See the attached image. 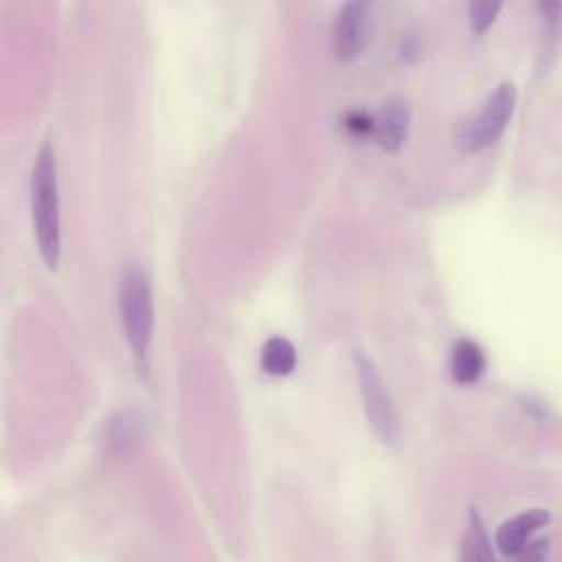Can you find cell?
<instances>
[{"label":"cell","mask_w":562,"mask_h":562,"mask_svg":"<svg viewBox=\"0 0 562 562\" xmlns=\"http://www.w3.org/2000/svg\"><path fill=\"white\" fill-rule=\"evenodd\" d=\"M31 215L37 237V248L44 263L55 270L61 252V222H59V187L57 165L48 140L37 149L31 171Z\"/></svg>","instance_id":"cell-1"},{"label":"cell","mask_w":562,"mask_h":562,"mask_svg":"<svg viewBox=\"0 0 562 562\" xmlns=\"http://www.w3.org/2000/svg\"><path fill=\"white\" fill-rule=\"evenodd\" d=\"M119 307L127 345L132 347L134 358L143 362L154 334V294L149 277L143 268L130 266L123 272Z\"/></svg>","instance_id":"cell-2"},{"label":"cell","mask_w":562,"mask_h":562,"mask_svg":"<svg viewBox=\"0 0 562 562\" xmlns=\"http://www.w3.org/2000/svg\"><path fill=\"white\" fill-rule=\"evenodd\" d=\"M356 362V371H358V382H360V395H362V404H364V415L375 432V437L384 443V446H397L400 437H402V428H400V419H397V411L393 404V397L375 367V362L371 360L369 353L364 351H356L353 356Z\"/></svg>","instance_id":"cell-3"},{"label":"cell","mask_w":562,"mask_h":562,"mask_svg":"<svg viewBox=\"0 0 562 562\" xmlns=\"http://www.w3.org/2000/svg\"><path fill=\"white\" fill-rule=\"evenodd\" d=\"M514 105H516L514 83L512 81L498 83L494 92L487 94L481 110L470 121L463 123L459 132V145L468 151H481L494 145L503 136L514 114Z\"/></svg>","instance_id":"cell-4"},{"label":"cell","mask_w":562,"mask_h":562,"mask_svg":"<svg viewBox=\"0 0 562 562\" xmlns=\"http://www.w3.org/2000/svg\"><path fill=\"white\" fill-rule=\"evenodd\" d=\"M369 29V4L367 2H345L336 15L331 48L338 59H356L367 44Z\"/></svg>","instance_id":"cell-5"},{"label":"cell","mask_w":562,"mask_h":562,"mask_svg":"<svg viewBox=\"0 0 562 562\" xmlns=\"http://www.w3.org/2000/svg\"><path fill=\"white\" fill-rule=\"evenodd\" d=\"M411 125V105L402 97H389L373 116V136L386 149L395 151L406 140Z\"/></svg>","instance_id":"cell-6"},{"label":"cell","mask_w":562,"mask_h":562,"mask_svg":"<svg viewBox=\"0 0 562 562\" xmlns=\"http://www.w3.org/2000/svg\"><path fill=\"white\" fill-rule=\"evenodd\" d=\"M149 435V424L143 411L121 408L114 413L108 426V446L114 454L127 457L136 452Z\"/></svg>","instance_id":"cell-7"},{"label":"cell","mask_w":562,"mask_h":562,"mask_svg":"<svg viewBox=\"0 0 562 562\" xmlns=\"http://www.w3.org/2000/svg\"><path fill=\"white\" fill-rule=\"evenodd\" d=\"M551 520L549 512L544 509H527L509 520H505L498 531H496V547L501 549L503 555H520L525 551V547L529 544L531 536L542 529L547 522Z\"/></svg>","instance_id":"cell-8"},{"label":"cell","mask_w":562,"mask_h":562,"mask_svg":"<svg viewBox=\"0 0 562 562\" xmlns=\"http://www.w3.org/2000/svg\"><path fill=\"white\" fill-rule=\"evenodd\" d=\"M483 371H485L483 349L470 338H459L450 353L452 378L461 384H472L483 375Z\"/></svg>","instance_id":"cell-9"},{"label":"cell","mask_w":562,"mask_h":562,"mask_svg":"<svg viewBox=\"0 0 562 562\" xmlns=\"http://www.w3.org/2000/svg\"><path fill=\"white\" fill-rule=\"evenodd\" d=\"M261 369L270 375H288L296 367V349L283 336H272L261 349Z\"/></svg>","instance_id":"cell-10"},{"label":"cell","mask_w":562,"mask_h":562,"mask_svg":"<svg viewBox=\"0 0 562 562\" xmlns=\"http://www.w3.org/2000/svg\"><path fill=\"white\" fill-rule=\"evenodd\" d=\"M463 560H492V547H490V538L485 531V525L479 516V512L472 507L470 509V518H468V531L463 538V551H461Z\"/></svg>","instance_id":"cell-11"},{"label":"cell","mask_w":562,"mask_h":562,"mask_svg":"<svg viewBox=\"0 0 562 562\" xmlns=\"http://www.w3.org/2000/svg\"><path fill=\"white\" fill-rule=\"evenodd\" d=\"M498 11H501V2H470L468 15H470L472 31L483 33L496 20Z\"/></svg>","instance_id":"cell-12"},{"label":"cell","mask_w":562,"mask_h":562,"mask_svg":"<svg viewBox=\"0 0 562 562\" xmlns=\"http://www.w3.org/2000/svg\"><path fill=\"white\" fill-rule=\"evenodd\" d=\"M345 127L349 130V134L353 136H367L373 134V116L362 112V110H353L345 114Z\"/></svg>","instance_id":"cell-13"}]
</instances>
